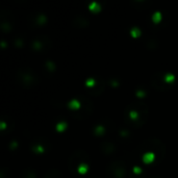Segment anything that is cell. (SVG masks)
I'll return each mask as SVG.
<instances>
[{
  "label": "cell",
  "instance_id": "1",
  "mask_svg": "<svg viewBox=\"0 0 178 178\" xmlns=\"http://www.w3.org/2000/svg\"><path fill=\"white\" fill-rule=\"evenodd\" d=\"M17 79L25 88H30V86L37 85L39 82V77H38L37 73L28 67H24V68H20L18 70Z\"/></svg>",
  "mask_w": 178,
  "mask_h": 178
},
{
  "label": "cell",
  "instance_id": "2",
  "mask_svg": "<svg viewBox=\"0 0 178 178\" xmlns=\"http://www.w3.org/2000/svg\"><path fill=\"white\" fill-rule=\"evenodd\" d=\"M89 160V155L86 154V151L83 150H77L71 155V157L69 158L68 166L69 170L72 173L77 172L79 166H81L82 163H85L86 160Z\"/></svg>",
  "mask_w": 178,
  "mask_h": 178
},
{
  "label": "cell",
  "instance_id": "3",
  "mask_svg": "<svg viewBox=\"0 0 178 178\" xmlns=\"http://www.w3.org/2000/svg\"><path fill=\"white\" fill-rule=\"evenodd\" d=\"M109 178H125L127 175L126 166L122 160H114L106 169Z\"/></svg>",
  "mask_w": 178,
  "mask_h": 178
},
{
  "label": "cell",
  "instance_id": "4",
  "mask_svg": "<svg viewBox=\"0 0 178 178\" xmlns=\"http://www.w3.org/2000/svg\"><path fill=\"white\" fill-rule=\"evenodd\" d=\"M151 86L155 88L156 90L166 91L169 88V85L165 81V75L162 73H156L151 78Z\"/></svg>",
  "mask_w": 178,
  "mask_h": 178
},
{
  "label": "cell",
  "instance_id": "5",
  "mask_svg": "<svg viewBox=\"0 0 178 178\" xmlns=\"http://www.w3.org/2000/svg\"><path fill=\"white\" fill-rule=\"evenodd\" d=\"M100 147H101V151H102L103 153H105V154H112V153H114L115 150H116V145H115V143L109 142V141L102 142Z\"/></svg>",
  "mask_w": 178,
  "mask_h": 178
},
{
  "label": "cell",
  "instance_id": "6",
  "mask_svg": "<svg viewBox=\"0 0 178 178\" xmlns=\"http://www.w3.org/2000/svg\"><path fill=\"white\" fill-rule=\"evenodd\" d=\"M74 24L78 27H85L89 25V19L85 16H78L74 19Z\"/></svg>",
  "mask_w": 178,
  "mask_h": 178
},
{
  "label": "cell",
  "instance_id": "7",
  "mask_svg": "<svg viewBox=\"0 0 178 178\" xmlns=\"http://www.w3.org/2000/svg\"><path fill=\"white\" fill-rule=\"evenodd\" d=\"M43 178H62V175L59 170L55 169V168H52V169H50L46 174L44 175Z\"/></svg>",
  "mask_w": 178,
  "mask_h": 178
},
{
  "label": "cell",
  "instance_id": "8",
  "mask_svg": "<svg viewBox=\"0 0 178 178\" xmlns=\"http://www.w3.org/2000/svg\"><path fill=\"white\" fill-rule=\"evenodd\" d=\"M43 39H44V37L43 38H41L40 40H35L32 43H31V45H32V47H33V49H35V50H42L43 48H46V43H48L49 41H47V42H44L43 41Z\"/></svg>",
  "mask_w": 178,
  "mask_h": 178
},
{
  "label": "cell",
  "instance_id": "9",
  "mask_svg": "<svg viewBox=\"0 0 178 178\" xmlns=\"http://www.w3.org/2000/svg\"><path fill=\"white\" fill-rule=\"evenodd\" d=\"M155 160V156L153 155L152 152H146L145 154L143 155V162L145 163H153Z\"/></svg>",
  "mask_w": 178,
  "mask_h": 178
},
{
  "label": "cell",
  "instance_id": "10",
  "mask_svg": "<svg viewBox=\"0 0 178 178\" xmlns=\"http://www.w3.org/2000/svg\"><path fill=\"white\" fill-rule=\"evenodd\" d=\"M21 178H37V175H35V171H32L31 169H26L23 171Z\"/></svg>",
  "mask_w": 178,
  "mask_h": 178
},
{
  "label": "cell",
  "instance_id": "11",
  "mask_svg": "<svg viewBox=\"0 0 178 178\" xmlns=\"http://www.w3.org/2000/svg\"><path fill=\"white\" fill-rule=\"evenodd\" d=\"M1 29L3 31H5V32L11 31V29H12V23L9 22V20H6V21H4V22L1 23Z\"/></svg>",
  "mask_w": 178,
  "mask_h": 178
},
{
  "label": "cell",
  "instance_id": "12",
  "mask_svg": "<svg viewBox=\"0 0 178 178\" xmlns=\"http://www.w3.org/2000/svg\"><path fill=\"white\" fill-rule=\"evenodd\" d=\"M46 17L44 15H39L38 17H35V24H38V25H43L45 22H46Z\"/></svg>",
  "mask_w": 178,
  "mask_h": 178
},
{
  "label": "cell",
  "instance_id": "13",
  "mask_svg": "<svg viewBox=\"0 0 178 178\" xmlns=\"http://www.w3.org/2000/svg\"><path fill=\"white\" fill-rule=\"evenodd\" d=\"M97 136H99V134H103L105 132V127L103 126V125H97L95 128V130H94Z\"/></svg>",
  "mask_w": 178,
  "mask_h": 178
},
{
  "label": "cell",
  "instance_id": "14",
  "mask_svg": "<svg viewBox=\"0 0 178 178\" xmlns=\"http://www.w3.org/2000/svg\"><path fill=\"white\" fill-rule=\"evenodd\" d=\"M88 169H89V166L86 165V163H82L81 166H79L77 173H79V174H85V173H86Z\"/></svg>",
  "mask_w": 178,
  "mask_h": 178
},
{
  "label": "cell",
  "instance_id": "15",
  "mask_svg": "<svg viewBox=\"0 0 178 178\" xmlns=\"http://www.w3.org/2000/svg\"><path fill=\"white\" fill-rule=\"evenodd\" d=\"M68 106L70 107V109H78L80 105H79V103H78L77 100H72L71 102L68 103Z\"/></svg>",
  "mask_w": 178,
  "mask_h": 178
},
{
  "label": "cell",
  "instance_id": "16",
  "mask_svg": "<svg viewBox=\"0 0 178 178\" xmlns=\"http://www.w3.org/2000/svg\"><path fill=\"white\" fill-rule=\"evenodd\" d=\"M160 18H162V15H160V13L156 12V13H155L154 15H153V17H152V20H153V22H154L155 24H157L158 22H160Z\"/></svg>",
  "mask_w": 178,
  "mask_h": 178
},
{
  "label": "cell",
  "instance_id": "17",
  "mask_svg": "<svg viewBox=\"0 0 178 178\" xmlns=\"http://www.w3.org/2000/svg\"><path fill=\"white\" fill-rule=\"evenodd\" d=\"M90 9L91 11H93V12H97V11H99L100 9V6H99V4H98L97 2H93V3L90 5Z\"/></svg>",
  "mask_w": 178,
  "mask_h": 178
},
{
  "label": "cell",
  "instance_id": "18",
  "mask_svg": "<svg viewBox=\"0 0 178 178\" xmlns=\"http://www.w3.org/2000/svg\"><path fill=\"white\" fill-rule=\"evenodd\" d=\"M131 35H133V37H139V35H141V31L138 27H133L131 29Z\"/></svg>",
  "mask_w": 178,
  "mask_h": 178
},
{
  "label": "cell",
  "instance_id": "19",
  "mask_svg": "<svg viewBox=\"0 0 178 178\" xmlns=\"http://www.w3.org/2000/svg\"><path fill=\"white\" fill-rule=\"evenodd\" d=\"M4 172H5V170L2 169L1 175H0V178H8V175L9 176V170H6V173H4Z\"/></svg>",
  "mask_w": 178,
  "mask_h": 178
},
{
  "label": "cell",
  "instance_id": "20",
  "mask_svg": "<svg viewBox=\"0 0 178 178\" xmlns=\"http://www.w3.org/2000/svg\"><path fill=\"white\" fill-rule=\"evenodd\" d=\"M43 150H44V148H43L42 144H39L38 146H35V147H33V151H37V152H42Z\"/></svg>",
  "mask_w": 178,
  "mask_h": 178
},
{
  "label": "cell",
  "instance_id": "21",
  "mask_svg": "<svg viewBox=\"0 0 178 178\" xmlns=\"http://www.w3.org/2000/svg\"><path fill=\"white\" fill-rule=\"evenodd\" d=\"M96 85V82H95V80H94L93 78H90L89 80H86V86H93Z\"/></svg>",
  "mask_w": 178,
  "mask_h": 178
},
{
  "label": "cell",
  "instance_id": "22",
  "mask_svg": "<svg viewBox=\"0 0 178 178\" xmlns=\"http://www.w3.org/2000/svg\"><path fill=\"white\" fill-rule=\"evenodd\" d=\"M67 127V124L66 123H59V124H57V126H56V128H57V130H59V131H62L64 128H66Z\"/></svg>",
  "mask_w": 178,
  "mask_h": 178
},
{
  "label": "cell",
  "instance_id": "23",
  "mask_svg": "<svg viewBox=\"0 0 178 178\" xmlns=\"http://www.w3.org/2000/svg\"><path fill=\"white\" fill-rule=\"evenodd\" d=\"M46 66H47V69L48 70H53L55 67H54V65L52 64V62H50V61H48L46 62Z\"/></svg>",
  "mask_w": 178,
  "mask_h": 178
},
{
  "label": "cell",
  "instance_id": "24",
  "mask_svg": "<svg viewBox=\"0 0 178 178\" xmlns=\"http://www.w3.org/2000/svg\"><path fill=\"white\" fill-rule=\"evenodd\" d=\"M136 95L139 96V97H143V96L145 95V93H144V92H142V93H136Z\"/></svg>",
  "mask_w": 178,
  "mask_h": 178
},
{
  "label": "cell",
  "instance_id": "25",
  "mask_svg": "<svg viewBox=\"0 0 178 178\" xmlns=\"http://www.w3.org/2000/svg\"><path fill=\"white\" fill-rule=\"evenodd\" d=\"M93 178H99V177H93Z\"/></svg>",
  "mask_w": 178,
  "mask_h": 178
}]
</instances>
